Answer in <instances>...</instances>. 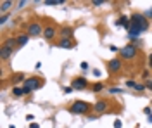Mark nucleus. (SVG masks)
<instances>
[{
  "mask_svg": "<svg viewBox=\"0 0 152 128\" xmlns=\"http://www.w3.org/2000/svg\"><path fill=\"white\" fill-rule=\"evenodd\" d=\"M147 121H149V123H152V114H149V118H147Z\"/></svg>",
  "mask_w": 152,
  "mask_h": 128,
  "instance_id": "nucleus-38",
  "label": "nucleus"
},
{
  "mask_svg": "<svg viewBox=\"0 0 152 128\" xmlns=\"http://www.w3.org/2000/svg\"><path fill=\"white\" fill-rule=\"evenodd\" d=\"M12 94H14L16 97H21V95H26V94H24V89H21V87H14V89H12Z\"/></svg>",
  "mask_w": 152,
  "mask_h": 128,
  "instance_id": "nucleus-18",
  "label": "nucleus"
},
{
  "mask_svg": "<svg viewBox=\"0 0 152 128\" xmlns=\"http://www.w3.org/2000/svg\"><path fill=\"white\" fill-rule=\"evenodd\" d=\"M10 7H12V2H10V0H4V2L0 4V12H2V14H5Z\"/></svg>",
  "mask_w": 152,
  "mask_h": 128,
  "instance_id": "nucleus-15",
  "label": "nucleus"
},
{
  "mask_svg": "<svg viewBox=\"0 0 152 128\" xmlns=\"http://www.w3.org/2000/svg\"><path fill=\"white\" fill-rule=\"evenodd\" d=\"M29 128H40V127H38V123H35V121H33V123L29 125Z\"/></svg>",
  "mask_w": 152,
  "mask_h": 128,
  "instance_id": "nucleus-34",
  "label": "nucleus"
},
{
  "mask_svg": "<svg viewBox=\"0 0 152 128\" xmlns=\"http://www.w3.org/2000/svg\"><path fill=\"white\" fill-rule=\"evenodd\" d=\"M114 128H121L123 127V123H121V119H116V121H114V125H113Z\"/></svg>",
  "mask_w": 152,
  "mask_h": 128,
  "instance_id": "nucleus-26",
  "label": "nucleus"
},
{
  "mask_svg": "<svg viewBox=\"0 0 152 128\" xmlns=\"http://www.w3.org/2000/svg\"><path fill=\"white\" fill-rule=\"evenodd\" d=\"M9 21V14H2V18H0V24H5Z\"/></svg>",
  "mask_w": 152,
  "mask_h": 128,
  "instance_id": "nucleus-21",
  "label": "nucleus"
},
{
  "mask_svg": "<svg viewBox=\"0 0 152 128\" xmlns=\"http://www.w3.org/2000/svg\"><path fill=\"white\" fill-rule=\"evenodd\" d=\"M145 87H147V90L152 92V80H147V81H145Z\"/></svg>",
  "mask_w": 152,
  "mask_h": 128,
  "instance_id": "nucleus-27",
  "label": "nucleus"
},
{
  "mask_svg": "<svg viewBox=\"0 0 152 128\" xmlns=\"http://www.w3.org/2000/svg\"><path fill=\"white\" fill-rule=\"evenodd\" d=\"M28 35L29 37H40V35H43V28L38 23H31L28 26Z\"/></svg>",
  "mask_w": 152,
  "mask_h": 128,
  "instance_id": "nucleus-5",
  "label": "nucleus"
},
{
  "mask_svg": "<svg viewBox=\"0 0 152 128\" xmlns=\"http://www.w3.org/2000/svg\"><path fill=\"white\" fill-rule=\"evenodd\" d=\"M10 56H12V50H10V49H7V47H4V45H2V49H0V57H2V59L5 61V59H9Z\"/></svg>",
  "mask_w": 152,
  "mask_h": 128,
  "instance_id": "nucleus-13",
  "label": "nucleus"
},
{
  "mask_svg": "<svg viewBox=\"0 0 152 128\" xmlns=\"http://www.w3.org/2000/svg\"><path fill=\"white\" fill-rule=\"evenodd\" d=\"M123 89H118V87H114V89H109V94H121Z\"/></svg>",
  "mask_w": 152,
  "mask_h": 128,
  "instance_id": "nucleus-24",
  "label": "nucleus"
},
{
  "mask_svg": "<svg viewBox=\"0 0 152 128\" xmlns=\"http://www.w3.org/2000/svg\"><path fill=\"white\" fill-rule=\"evenodd\" d=\"M149 66H151V69H152V54H151V57H149Z\"/></svg>",
  "mask_w": 152,
  "mask_h": 128,
  "instance_id": "nucleus-37",
  "label": "nucleus"
},
{
  "mask_svg": "<svg viewBox=\"0 0 152 128\" xmlns=\"http://www.w3.org/2000/svg\"><path fill=\"white\" fill-rule=\"evenodd\" d=\"M145 89H147V87L142 85V83H137V85H135V90H137V92H143Z\"/></svg>",
  "mask_w": 152,
  "mask_h": 128,
  "instance_id": "nucleus-20",
  "label": "nucleus"
},
{
  "mask_svg": "<svg viewBox=\"0 0 152 128\" xmlns=\"http://www.w3.org/2000/svg\"><path fill=\"white\" fill-rule=\"evenodd\" d=\"M94 76H100V69H94Z\"/></svg>",
  "mask_w": 152,
  "mask_h": 128,
  "instance_id": "nucleus-33",
  "label": "nucleus"
},
{
  "mask_svg": "<svg viewBox=\"0 0 152 128\" xmlns=\"http://www.w3.org/2000/svg\"><path fill=\"white\" fill-rule=\"evenodd\" d=\"M140 33H142V31L138 30L137 26H133L132 24V28L128 30V37H130V40H137L138 37H140Z\"/></svg>",
  "mask_w": 152,
  "mask_h": 128,
  "instance_id": "nucleus-9",
  "label": "nucleus"
},
{
  "mask_svg": "<svg viewBox=\"0 0 152 128\" xmlns=\"http://www.w3.org/2000/svg\"><path fill=\"white\" fill-rule=\"evenodd\" d=\"M92 4H94V5H97V7H99V5H102V4H104V0H94Z\"/></svg>",
  "mask_w": 152,
  "mask_h": 128,
  "instance_id": "nucleus-28",
  "label": "nucleus"
},
{
  "mask_svg": "<svg viewBox=\"0 0 152 128\" xmlns=\"http://www.w3.org/2000/svg\"><path fill=\"white\" fill-rule=\"evenodd\" d=\"M69 111H71L73 114H86V113L90 111V104H88V102H83V100H75V102L71 104Z\"/></svg>",
  "mask_w": 152,
  "mask_h": 128,
  "instance_id": "nucleus-1",
  "label": "nucleus"
},
{
  "mask_svg": "<svg viewBox=\"0 0 152 128\" xmlns=\"http://www.w3.org/2000/svg\"><path fill=\"white\" fill-rule=\"evenodd\" d=\"M56 35H57V30L54 28V26H47V28L43 30V37H45L47 40H52Z\"/></svg>",
  "mask_w": 152,
  "mask_h": 128,
  "instance_id": "nucleus-8",
  "label": "nucleus"
},
{
  "mask_svg": "<svg viewBox=\"0 0 152 128\" xmlns=\"http://www.w3.org/2000/svg\"><path fill=\"white\" fill-rule=\"evenodd\" d=\"M94 108H95V113H104L105 109H107V102L105 100H97Z\"/></svg>",
  "mask_w": 152,
  "mask_h": 128,
  "instance_id": "nucleus-12",
  "label": "nucleus"
},
{
  "mask_svg": "<svg viewBox=\"0 0 152 128\" xmlns=\"http://www.w3.org/2000/svg\"><path fill=\"white\" fill-rule=\"evenodd\" d=\"M64 0H45V5H62Z\"/></svg>",
  "mask_w": 152,
  "mask_h": 128,
  "instance_id": "nucleus-19",
  "label": "nucleus"
},
{
  "mask_svg": "<svg viewBox=\"0 0 152 128\" xmlns=\"http://www.w3.org/2000/svg\"><path fill=\"white\" fill-rule=\"evenodd\" d=\"M121 66H123V62L119 59H111L107 62V69H109L111 73H118V71L121 69Z\"/></svg>",
  "mask_w": 152,
  "mask_h": 128,
  "instance_id": "nucleus-6",
  "label": "nucleus"
},
{
  "mask_svg": "<svg viewBox=\"0 0 152 128\" xmlns=\"http://www.w3.org/2000/svg\"><path fill=\"white\" fill-rule=\"evenodd\" d=\"M26 119H28L29 123H33V119H35V116H33V114H28V116H26Z\"/></svg>",
  "mask_w": 152,
  "mask_h": 128,
  "instance_id": "nucleus-31",
  "label": "nucleus"
},
{
  "mask_svg": "<svg viewBox=\"0 0 152 128\" xmlns=\"http://www.w3.org/2000/svg\"><path fill=\"white\" fill-rule=\"evenodd\" d=\"M116 24H118V26H124V28H128V30L132 28V23H130V19H128L126 16H121L119 19L116 21Z\"/></svg>",
  "mask_w": 152,
  "mask_h": 128,
  "instance_id": "nucleus-11",
  "label": "nucleus"
},
{
  "mask_svg": "<svg viewBox=\"0 0 152 128\" xmlns=\"http://www.w3.org/2000/svg\"><path fill=\"white\" fill-rule=\"evenodd\" d=\"M59 47H61V49L69 50V49H73V47H75V43H73L69 38H62L61 42H59Z\"/></svg>",
  "mask_w": 152,
  "mask_h": 128,
  "instance_id": "nucleus-10",
  "label": "nucleus"
},
{
  "mask_svg": "<svg viewBox=\"0 0 152 128\" xmlns=\"http://www.w3.org/2000/svg\"><path fill=\"white\" fill-rule=\"evenodd\" d=\"M119 54H121V57L123 59H133L135 56H137V47L130 43V45H126L123 49H119Z\"/></svg>",
  "mask_w": 152,
  "mask_h": 128,
  "instance_id": "nucleus-4",
  "label": "nucleus"
},
{
  "mask_svg": "<svg viewBox=\"0 0 152 128\" xmlns=\"http://www.w3.org/2000/svg\"><path fill=\"white\" fill-rule=\"evenodd\" d=\"M64 92H66V94H71V92H73V87H64Z\"/></svg>",
  "mask_w": 152,
  "mask_h": 128,
  "instance_id": "nucleus-30",
  "label": "nucleus"
},
{
  "mask_svg": "<svg viewBox=\"0 0 152 128\" xmlns=\"http://www.w3.org/2000/svg\"><path fill=\"white\" fill-rule=\"evenodd\" d=\"M86 85H88L86 78H76L71 87H73V90H83V89H86Z\"/></svg>",
  "mask_w": 152,
  "mask_h": 128,
  "instance_id": "nucleus-7",
  "label": "nucleus"
},
{
  "mask_svg": "<svg viewBox=\"0 0 152 128\" xmlns=\"http://www.w3.org/2000/svg\"><path fill=\"white\" fill-rule=\"evenodd\" d=\"M143 113H145V114H152V113H151V108H145V109H143Z\"/></svg>",
  "mask_w": 152,
  "mask_h": 128,
  "instance_id": "nucleus-35",
  "label": "nucleus"
},
{
  "mask_svg": "<svg viewBox=\"0 0 152 128\" xmlns=\"http://www.w3.org/2000/svg\"><path fill=\"white\" fill-rule=\"evenodd\" d=\"M135 85H137V83H135L133 80H128V81H126V87H130V89H135Z\"/></svg>",
  "mask_w": 152,
  "mask_h": 128,
  "instance_id": "nucleus-25",
  "label": "nucleus"
},
{
  "mask_svg": "<svg viewBox=\"0 0 152 128\" xmlns=\"http://www.w3.org/2000/svg\"><path fill=\"white\" fill-rule=\"evenodd\" d=\"M42 87V81L38 78H26V81L23 83V89H24V94H31V92H35Z\"/></svg>",
  "mask_w": 152,
  "mask_h": 128,
  "instance_id": "nucleus-2",
  "label": "nucleus"
},
{
  "mask_svg": "<svg viewBox=\"0 0 152 128\" xmlns=\"http://www.w3.org/2000/svg\"><path fill=\"white\" fill-rule=\"evenodd\" d=\"M132 24L137 26L140 31H145L147 28H149V21H147V18L142 16V14H133L132 16Z\"/></svg>",
  "mask_w": 152,
  "mask_h": 128,
  "instance_id": "nucleus-3",
  "label": "nucleus"
},
{
  "mask_svg": "<svg viewBox=\"0 0 152 128\" xmlns=\"http://www.w3.org/2000/svg\"><path fill=\"white\" fill-rule=\"evenodd\" d=\"M61 35H62V38H69L71 40V37H73V30H71V28H62V30H61Z\"/></svg>",
  "mask_w": 152,
  "mask_h": 128,
  "instance_id": "nucleus-17",
  "label": "nucleus"
},
{
  "mask_svg": "<svg viewBox=\"0 0 152 128\" xmlns=\"http://www.w3.org/2000/svg\"><path fill=\"white\" fill-rule=\"evenodd\" d=\"M28 42H29V35H19L18 37V45L19 47H24Z\"/></svg>",
  "mask_w": 152,
  "mask_h": 128,
  "instance_id": "nucleus-16",
  "label": "nucleus"
},
{
  "mask_svg": "<svg viewBox=\"0 0 152 128\" xmlns=\"http://www.w3.org/2000/svg\"><path fill=\"white\" fill-rule=\"evenodd\" d=\"M102 89H104V85H102V83H95V85H94V92H100Z\"/></svg>",
  "mask_w": 152,
  "mask_h": 128,
  "instance_id": "nucleus-22",
  "label": "nucleus"
},
{
  "mask_svg": "<svg viewBox=\"0 0 152 128\" xmlns=\"http://www.w3.org/2000/svg\"><path fill=\"white\" fill-rule=\"evenodd\" d=\"M109 50H111V52H118V50H119V49H118L116 45H111V47H109Z\"/></svg>",
  "mask_w": 152,
  "mask_h": 128,
  "instance_id": "nucleus-32",
  "label": "nucleus"
},
{
  "mask_svg": "<svg viewBox=\"0 0 152 128\" xmlns=\"http://www.w3.org/2000/svg\"><path fill=\"white\" fill-rule=\"evenodd\" d=\"M16 45H18V38H7L4 42V47H7V49H10V50H14Z\"/></svg>",
  "mask_w": 152,
  "mask_h": 128,
  "instance_id": "nucleus-14",
  "label": "nucleus"
},
{
  "mask_svg": "<svg viewBox=\"0 0 152 128\" xmlns=\"http://www.w3.org/2000/svg\"><path fill=\"white\" fill-rule=\"evenodd\" d=\"M24 5H26V2H24V0H21V2L18 4V7H16V9H23Z\"/></svg>",
  "mask_w": 152,
  "mask_h": 128,
  "instance_id": "nucleus-29",
  "label": "nucleus"
},
{
  "mask_svg": "<svg viewBox=\"0 0 152 128\" xmlns=\"http://www.w3.org/2000/svg\"><path fill=\"white\" fill-rule=\"evenodd\" d=\"M145 18H152V10H147L145 12Z\"/></svg>",
  "mask_w": 152,
  "mask_h": 128,
  "instance_id": "nucleus-36",
  "label": "nucleus"
},
{
  "mask_svg": "<svg viewBox=\"0 0 152 128\" xmlns=\"http://www.w3.org/2000/svg\"><path fill=\"white\" fill-rule=\"evenodd\" d=\"M19 81H26V80L23 78V75H16L14 76V83H19Z\"/></svg>",
  "mask_w": 152,
  "mask_h": 128,
  "instance_id": "nucleus-23",
  "label": "nucleus"
}]
</instances>
